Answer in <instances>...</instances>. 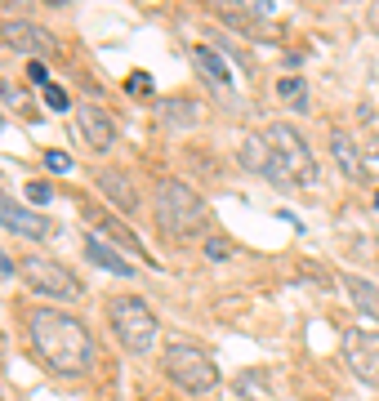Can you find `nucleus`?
<instances>
[{
  "label": "nucleus",
  "mask_w": 379,
  "mask_h": 401,
  "mask_svg": "<svg viewBox=\"0 0 379 401\" xmlns=\"http://www.w3.org/2000/svg\"><path fill=\"white\" fill-rule=\"evenodd\" d=\"M45 5H71V0H45Z\"/></svg>",
  "instance_id": "nucleus-29"
},
{
  "label": "nucleus",
  "mask_w": 379,
  "mask_h": 401,
  "mask_svg": "<svg viewBox=\"0 0 379 401\" xmlns=\"http://www.w3.org/2000/svg\"><path fill=\"white\" fill-rule=\"evenodd\" d=\"M27 339L32 352L41 357V366H50L54 374H90L94 370V335L85 330L81 317H71L63 308H32L27 312Z\"/></svg>",
  "instance_id": "nucleus-1"
},
{
  "label": "nucleus",
  "mask_w": 379,
  "mask_h": 401,
  "mask_svg": "<svg viewBox=\"0 0 379 401\" xmlns=\"http://www.w3.org/2000/svg\"><path fill=\"white\" fill-rule=\"evenodd\" d=\"M277 99H286L295 112H303V107H308V85H303L299 76H281L277 80Z\"/></svg>",
  "instance_id": "nucleus-19"
},
{
  "label": "nucleus",
  "mask_w": 379,
  "mask_h": 401,
  "mask_svg": "<svg viewBox=\"0 0 379 401\" xmlns=\"http://www.w3.org/2000/svg\"><path fill=\"white\" fill-rule=\"evenodd\" d=\"M90 223L99 227V237H112V241H116V250H139V237H134L125 223H116L112 214H103V210H99V214H90Z\"/></svg>",
  "instance_id": "nucleus-18"
},
{
  "label": "nucleus",
  "mask_w": 379,
  "mask_h": 401,
  "mask_svg": "<svg viewBox=\"0 0 379 401\" xmlns=\"http://www.w3.org/2000/svg\"><path fill=\"white\" fill-rule=\"evenodd\" d=\"M192 63H197V67H201V76H210L219 90H232V67L210 50V45H192Z\"/></svg>",
  "instance_id": "nucleus-17"
},
{
  "label": "nucleus",
  "mask_w": 379,
  "mask_h": 401,
  "mask_svg": "<svg viewBox=\"0 0 379 401\" xmlns=\"http://www.w3.org/2000/svg\"><path fill=\"white\" fill-rule=\"evenodd\" d=\"M0 14H9V18H27V0H0Z\"/></svg>",
  "instance_id": "nucleus-25"
},
{
  "label": "nucleus",
  "mask_w": 379,
  "mask_h": 401,
  "mask_svg": "<svg viewBox=\"0 0 379 401\" xmlns=\"http://www.w3.org/2000/svg\"><path fill=\"white\" fill-rule=\"evenodd\" d=\"M268 148H273V178L268 183L277 188H317V178H322V169H317V156L308 148V139L290 125V120H273V125L263 129Z\"/></svg>",
  "instance_id": "nucleus-3"
},
{
  "label": "nucleus",
  "mask_w": 379,
  "mask_h": 401,
  "mask_svg": "<svg viewBox=\"0 0 379 401\" xmlns=\"http://www.w3.org/2000/svg\"><path fill=\"white\" fill-rule=\"evenodd\" d=\"M0 227H9V232L22 237V241H50L54 237L50 218L27 210V205H18L14 197H5V192H0Z\"/></svg>",
  "instance_id": "nucleus-11"
},
{
  "label": "nucleus",
  "mask_w": 379,
  "mask_h": 401,
  "mask_svg": "<svg viewBox=\"0 0 379 401\" xmlns=\"http://www.w3.org/2000/svg\"><path fill=\"white\" fill-rule=\"evenodd\" d=\"M330 156H335V165H339V174L348 178V183H361L366 178V161H361V152H357V143L348 139V134H330Z\"/></svg>",
  "instance_id": "nucleus-13"
},
{
  "label": "nucleus",
  "mask_w": 379,
  "mask_h": 401,
  "mask_svg": "<svg viewBox=\"0 0 379 401\" xmlns=\"http://www.w3.org/2000/svg\"><path fill=\"white\" fill-rule=\"evenodd\" d=\"M152 218H156V232H161V237L183 241V237H201L205 232V223H210V205H205L188 183L161 174L152 183Z\"/></svg>",
  "instance_id": "nucleus-2"
},
{
  "label": "nucleus",
  "mask_w": 379,
  "mask_h": 401,
  "mask_svg": "<svg viewBox=\"0 0 379 401\" xmlns=\"http://www.w3.org/2000/svg\"><path fill=\"white\" fill-rule=\"evenodd\" d=\"M210 14L223 22V27L241 31L246 41H273V27H268V18L259 14V9H250L246 0H210Z\"/></svg>",
  "instance_id": "nucleus-9"
},
{
  "label": "nucleus",
  "mask_w": 379,
  "mask_h": 401,
  "mask_svg": "<svg viewBox=\"0 0 379 401\" xmlns=\"http://www.w3.org/2000/svg\"><path fill=\"white\" fill-rule=\"evenodd\" d=\"M344 361L366 388L379 393V330H348L344 335Z\"/></svg>",
  "instance_id": "nucleus-8"
},
{
  "label": "nucleus",
  "mask_w": 379,
  "mask_h": 401,
  "mask_svg": "<svg viewBox=\"0 0 379 401\" xmlns=\"http://www.w3.org/2000/svg\"><path fill=\"white\" fill-rule=\"evenodd\" d=\"M76 134L90 152H112L116 148V120L99 103H76Z\"/></svg>",
  "instance_id": "nucleus-10"
},
{
  "label": "nucleus",
  "mask_w": 379,
  "mask_h": 401,
  "mask_svg": "<svg viewBox=\"0 0 379 401\" xmlns=\"http://www.w3.org/2000/svg\"><path fill=\"white\" fill-rule=\"evenodd\" d=\"M85 259H90L94 267H103V272L134 276V263H130V259H120V250L112 246V241H103V237H85Z\"/></svg>",
  "instance_id": "nucleus-14"
},
{
  "label": "nucleus",
  "mask_w": 379,
  "mask_h": 401,
  "mask_svg": "<svg viewBox=\"0 0 379 401\" xmlns=\"http://www.w3.org/2000/svg\"><path fill=\"white\" fill-rule=\"evenodd\" d=\"M0 99H5L9 107H18V112H27V103H32V99H27V94L18 90L14 80H5V85H0Z\"/></svg>",
  "instance_id": "nucleus-21"
},
{
  "label": "nucleus",
  "mask_w": 379,
  "mask_h": 401,
  "mask_svg": "<svg viewBox=\"0 0 379 401\" xmlns=\"http://www.w3.org/2000/svg\"><path fill=\"white\" fill-rule=\"evenodd\" d=\"M22 281H27L36 295L45 299H58V303H76L85 295V281L71 272L67 263L50 259V254H27L22 259Z\"/></svg>",
  "instance_id": "nucleus-6"
},
{
  "label": "nucleus",
  "mask_w": 379,
  "mask_h": 401,
  "mask_svg": "<svg viewBox=\"0 0 379 401\" xmlns=\"http://www.w3.org/2000/svg\"><path fill=\"white\" fill-rule=\"evenodd\" d=\"M375 214H379V192H375Z\"/></svg>",
  "instance_id": "nucleus-30"
},
{
  "label": "nucleus",
  "mask_w": 379,
  "mask_h": 401,
  "mask_svg": "<svg viewBox=\"0 0 379 401\" xmlns=\"http://www.w3.org/2000/svg\"><path fill=\"white\" fill-rule=\"evenodd\" d=\"M27 80H36L41 90L50 85V71H45V63H41V58H27Z\"/></svg>",
  "instance_id": "nucleus-23"
},
{
  "label": "nucleus",
  "mask_w": 379,
  "mask_h": 401,
  "mask_svg": "<svg viewBox=\"0 0 379 401\" xmlns=\"http://www.w3.org/2000/svg\"><path fill=\"white\" fill-rule=\"evenodd\" d=\"M205 254H210V259H228L232 250H228V241H223V237H214V241H205Z\"/></svg>",
  "instance_id": "nucleus-26"
},
{
  "label": "nucleus",
  "mask_w": 379,
  "mask_h": 401,
  "mask_svg": "<svg viewBox=\"0 0 379 401\" xmlns=\"http://www.w3.org/2000/svg\"><path fill=\"white\" fill-rule=\"evenodd\" d=\"M50 197H54V192H50V183H32V188H27V201H36V205H45Z\"/></svg>",
  "instance_id": "nucleus-27"
},
{
  "label": "nucleus",
  "mask_w": 379,
  "mask_h": 401,
  "mask_svg": "<svg viewBox=\"0 0 379 401\" xmlns=\"http://www.w3.org/2000/svg\"><path fill=\"white\" fill-rule=\"evenodd\" d=\"M125 85H130V94H134V90H139V94H148V90H152V80H148V76H130Z\"/></svg>",
  "instance_id": "nucleus-28"
},
{
  "label": "nucleus",
  "mask_w": 379,
  "mask_h": 401,
  "mask_svg": "<svg viewBox=\"0 0 379 401\" xmlns=\"http://www.w3.org/2000/svg\"><path fill=\"white\" fill-rule=\"evenodd\" d=\"M99 192L107 201H112V210L116 214H139L143 210V192L134 188V174L130 169H99Z\"/></svg>",
  "instance_id": "nucleus-12"
},
{
  "label": "nucleus",
  "mask_w": 379,
  "mask_h": 401,
  "mask_svg": "<svg viewBox=\"0 0 379 401\" xmlns=\"http://www.w3.org/2000/svg\"><path fill=\"white\" fill-rule=\"evenodd\" d=\"M45 103H50L54 107V112H67V107H71V99H67V94L63 90H58V85L50 80V85H45Z\"/></svg>",
  "instance_id": "nucleus-22"
},
{
  "label": "nucleus",
  "mask_w": 379,
  "mask_h": 401,
  "mask_svg": "<svg viewBox=\"0 0 379 401\" xmlns=\"http://www.w3.org/2000/svg\"><path fill=\"white\" fill-rule=\"evenodd\" d=\"M107 325H112L116 344L125 348L130 357H148V352L156 348V335H161L156 312L139 295H116L112 303H107Z\"/></svg>",
  "instance_id": "nucleus-4"
},
{
  "label": "nucleus",
  "mask_w": 379,
  "mask_h": 401,
  "mask_svg": "<svg viewBox=\"0 0 379 401\" xmlns=\"http://www.w3.org/2000/svg\"><path fill=\"white\" fill-rule=\"evenodd\" d=\"M241 161H246L254 174H263V178H273V148H268V139L263 134H241Z\"/></svg>",
  "instance_id": "nucleus-15"
},
{
  "label": "nucleus",
  "mask_w": 379,
  "mask_h": 401,
  "mask_svg": "<svg viewBox=\"0 0 379 401\" xmlns=\"http://www.w3.org/2000/svg\"><path fill=\"white\" fill-rule=\"evenodd\" d=\"M0 41L9 45L14 54L22 58H45V54H58V36L36 18H5L0 22Z\"/></svg>",
  "instance_id": "nucleus-7"
},
{
  "label": "nucleus",
  "mask_w": 379,
  "mask_h": 401,
  "mask_svg": "<svg viewBox=\"0 0 379 401\" xmlns=\"http://www.w3.org/2000/svg\"><path fill=\"white\" fill-rule=\"evenodd\" d=\"M344 290H348V299L357 303L361 317L379 321V286L375 281H366V276H344Z\"/></svg>",
  "instance_id": "nucleus-16"
},
{
  "label": "nucleus",
  "mask_w": 379,
  "mask_h": 401,
  "mask_svg": "<svg viewBox=\"0 0 379 401\" xmlns=\"http://www.w3.org/2000/svg\"><path fill=\"white\" fill-rule=\"evenodd\" d=\"M45 165H50L54 174H67V169H71V156H67V152H45Z\"/></svg>",
  "instance_id": "nucleus-24"
},
{
  "label": "nucleus",
  "mask_w": 379,
  "mask_h": 401,
  "mask_svg": "<svg viewBox=\"0 0 379 401\" xmlns=\"http://www.w3.org/2000/svg\"><path fill=\"white\" fill-rule=\"evenodd\" d=\"M263 370H250V374H241V379H237V397H246V401H254V397H259L263 393Z\"/></svg>",
  "instance_id": "nucleus-20"
},
{
  "label": "nucleus",
  "mask_w": 379,
  "mask_h": 401,
  "mask_svg": "<svg viewBox=\"0 0 379 401\" xmlns=\"http://www.w3.org/2000/svg\"><path fill=\"white\" fill-rule=\"evenodd\" d=\"M165 374L174 379L188 397H210L219 388V366L214 357L197 344H170L165 348Z\"/></svg>",
  "instance_id": "nucleus-5"
}]
</instances>
